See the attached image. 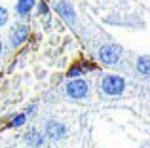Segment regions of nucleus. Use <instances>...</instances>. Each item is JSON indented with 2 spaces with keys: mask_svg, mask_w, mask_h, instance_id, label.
<instances>
[{
  "mask_svg": "<svg viewBox=\"0 0 150 148\" xmlns=\"http://www.w3.org/2000/svg\"><path fill=\"white\" fill-rule=\"evenodd\" d=\"M36 4H38V6H36V15H42V17H44V15L50 13V6H48L46 0H38Z\"/></svg>",
  "mask_w": 150,
  "mask_h": 148,
  "instance_id": "f8f14e48",
  "label": "nucleus"
},
{
  "mask_svg": "<svg viewBox=\"0 0 150 148\" xmlns=\"http://www.w3.org/2000/svg\"><path fill=\"white\" fill-rule=\"evenodd\" d=\"M8 19H10V13H8V10H6L4 6H0V27L6 25Z\"/></svg>",
  "mask_w": 150,
  "mask_h": 148,
  "instance_id": "ddd939ff",
  "label": "nucleus"
},
{
  "mask_svg": "<svg viewBox=\"0 0 150 148\" xmlns=\"http://www.w3.org/2000/svg\"><path fill=\"white\" fill-rule=\"evenodd\" d=\"M25 142L30 148H42L44 142H46V135L42 133V131H38L36 127H33V129H29L25 133Z\"/></svg>",
  "mask_w": 150,
  "mask_h": 148,
  "instance_id": "0eeeda50",
  "label": "nucleus"
},
{
  "mask_svg": "<svg viewBox=\"0 0 150 148\" xmlns=\"http://www.w3.org/2000/svg\"><path fill=\"white\" fill-rule=\"evenodd\" d=\"M34 112H36V106H34V104H30V106H27V110H25V114H27V118H29V116H33Z\"/></svg>",
  "mask_w": 150,
  "mask_h": 148,
  "instance_id": "4468645a",
  "label": "nucleus"
},
{
  "mask_svg": "<svg viewBox=\"0 0 150 148\" xmlns=\"http://www.w3.org/2000/svg\"><path fill=\"white\" fill-rule=\"evenodd\" d=\"M55 11H57V13L61 15L63 21H67L70 27L76 25V11H74L72 4H70L69 0H57V4H55Z\"/></svg>",
  "mask_w": 150,
  "mask_h": 148,
  "instance_id": "39448f33",
  "label": "nucleus"
},
{
  "mask_svg": "<svg viewBox=\"0 0 150 148\" xmlns=\"http://www.w3.org/2000/svg\"><path fill=\"white\" fill-rule=\"evenodd\" d=\"M122 53H124L122 46H118V44H105V46H101L99 51H97V59H99V63L103 65V67H114V65H118Z\"/></svg>",
  "mask_w": 150,
  "mask_h": 148,
  "instance_id": "f03ea898",
  "label": "nucleus"
},
{
  "mask_svg": "<svg viewBox=\"0 0 150 148\" xmlns=\"http://www.w3.org/2000/svg\"><path fill=\"white\" fill-rule=\"evenodd\" d=\"M36 2L38 0H17V2H15V13L23 19L29 17V15L33 13V10L36 8Z\"/></svg>",
  "mask_w": 150,
  "mask_h": 148,
  "instance_id": "6e6552de",
  "label": "nucleus"
},
{
  "mask_svg": "<svg viewBox=\"0 0 150 148\" xmlns=\"http://www.w3.org/2000/svg\"><path fill=\"white\" fill-rule=\"evenodd\" d=\"M29 38V27L27 25H13L10 30V46L11 48H19L23 42Z\"/></svg>",
  "mask_w": 150,
  "mask_h": 148,
  "instance_id": "423d86ee",
  "label": "nucleus"
},
{
  "mask_svg": "<svg viewBox=\"0 0 150 148\" xmlns=\"http://www.w3.org/2000/svg\"><path fill=\"white\" fill-rule=\"evenodd\" d=\"M67 76H69V80H74V78L84 76V68H82V65H72V67L69 68V72H67Z\"/></svg>",
  "mask_w": 150,
  "mask_h": 148,
  "instance_id": "9b49d317",
  "label": "nucleus"
},
{
  "mask_svg": "<svg viewBox=\"0 0 150 148\" xmlns=\"http://www.w3.org/2000/svg\"><path fill=\"white\" fill-rule=\"evenodd\" d=\"M125 91V78L120 74H105L101 80V93L106 97H120Z\"/></svg>",
  "mask_w": 150,
  "mask_h": 148,
  "instance_id": "f257e3e1",
  "label": "nucleus"
},
{
  "mask_svg": "<svg viewBox=\"0 0 150 148\" xmlns=\"http://www.w3.org/2000/svg\"><path fill=\"white\" fill-rule=\"evenodd\" d=\"M44 135L51 141H61L67 137V125L57 120H48L44 123Z\"/></svg>",
  "mask_w": 150,
  "mask_h": 148,
  "instance_id": "20e7f679",
  "label": "nucleus"
},
{
  "mask_svg": "<svg viewBox=\"0 0 150 148\" xmlns=\"http://www.w3.org/2000/svg\"><path fill=\"white\" fill-rule=\"evenodd\" d=\"M65 91H67V97H70L74 101H80V99H86L89 95V84L84 78H74V80L67 82Z\"/></svg>",
  "mask_w": 150,
  "mask_h": 148,
  "instance_id": "7ed1b4c3",
  "label": "nucleus"
},
{
  "mask_svg": "<svg viewBox=\"0 0 150 148\" xmlns=\"http://www.w3.org/2000/svg\"><path fill=\"white\" fill-rule=\"evenodd\" d=\"M135 70L144 78H150V55H141L135 63Z\"/></svg>",
  "mask_w": 150,
  "mask_h": 148,
  "instance_id": "1a4fd4ad",
  "label": "nucleus"
},
{
  "mask_svg": "<svg viewBox=\"0 0 150 148\" xmlns=\"http://www.w3.org/2000/svg\"><path fill=\"white\" fill-rule=\"evenodd\" d=\"M27 120H29V118H27V114H25V112H21V114H15L13 118L10 120V123H8V125L13 127V129H19V127H23L27 123Z\"/></svg>",
  "mask_w": 150,
  "mask_h": 148,
  "instance_id": "9d476101",
  "label": "nucleus"
},
{
  "mask_svg": "<svg viewBox=\"0 0 150 148\" xmlns=\"http://www.w3.org/2000/svg\"><path fill=\"white\" fill-rule=\"evenodd\" d=\"M2 51H4V48H2V40H0V55H2Z\"/></svg>",
  "mask_w": 150,
  "mask_h": 148,
  "instance_id": "2eb2a0df",
  "label": "nucleus"
}]
</instances>
